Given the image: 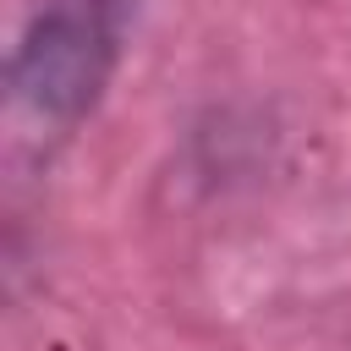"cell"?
Masks as SVG:
<instances>
[{
  "instance_id": "cell-1",
  "label": "cell",
  "mask_w": 351,
  "mask_h": 351,
  "mask_svg": "<svg viewBox=\"0 0 351 351\" xmlns=\"http://www.w3.org/2000/svg\"><path fill=\"white\" fill-rule=\"evenodd\" d=\"M121 49V0H44L5 66V121L33 154H55L99 104Z\"/></svg>"
}]
</instances>
